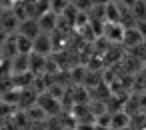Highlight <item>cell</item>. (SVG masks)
Masks as SVG:
<instances>
[{"mask_svg":"<svg viewBox=\"0 0 146 130\" xmlns=\"http://www.w3.org/2000/svg\"><path fill=\"white\" fill-rule=\"evenodd\" d=\"M26 112V116H28V122L32 124V122H46L48 120V114L38 106V104H34V106H30L28 110H24Z\"/></svg>","mask_w":146,"mask_h":130,"instance_id":"11","label":"cell"},{"mask_svg":"<svg viewBox=\"0 0 146 130\" xmlns=\"http://www.w3.org/2000/svg\"><path fill=\"white\" fill-rule=\"evenodd\" d=\"M36 104H38L46 114H48V118H50V116H58V114H60V110H62L60 100H58V98H54L50 92H40V94H38Z\"/></svg>","mask_w":146,"mask_h":130,"instance_id":"1","label":"cell"},{"mask_svg":"<svg viewBox=\"0 0 146 130\" xmlns=\"http://www.w3.org/2000/svg\"><path fill=\"white\" fill-rule=\"evenodd\" d=\"M32 52L42 54V56H50V54L54 52L52 36H50V34H46V32H40V34L32 40Z\"/></svg>","mask_w":146,"mask_h":130,"instance_id":"3","label":"cell"},{"mask_svg":"<svg viewBox=\"0 0 146 130\" xmlns=\"http://www.w3.org/2000/svg\"><path fill=\"white\" fill-rule=\"evenodd\" d=\"M110 2H112V0H92V6H106Z\"/></svg>","mask_w":146,"mask_h":130,"instance_id":"18","label":"cell"},{"mask_svg":"<svg viewBox=\"0 0 146 130\" xmlns=\"http://www.w3.org/2000/svg\"><path fill=\"white\" fill-rule=\"evenodd\" d=\"M46 62H48V56H42V54H36L32 52L30 54V72L34 76H40L46 72Z\"/></svg>","mask_w":146,"mask_h":130,"instance_id":"8","label":"cell"},{"mask_svg":"<svg viewBox=\"0 0 146 130\" xmlns=\"http://www.w3.org/2000/svg\"><path fill=\"white\" fill-rule=\"evenodd\" d=\"M8 36H10V34H8L6 30H2V28H0V48L4 46V42L8 40Z\"/></svg>","mask_w":146,"mask_h":130,"instance_id":"17","label":"cell"},{"mask_svg":"<svg viewBox=\"0 0 146 130\" xmlns=\"http://www.w3.org/2000/svg\"><path fill=\"white\" fill-rule=\"evenodd\" d=\"M16 48L18 54H32V40L16 32Z\"/></svg>","mask_w":146,"mask_h":130,"instance_id":"13","label":"cell"},{"mask_svg":"<svg viewBox=\"0 0 146 130\" xmlns=\"http://www.w3.org/2000/svg\"><path fill=\"white\" fill-rule=\"evenodd\" d=\"M28 130H48V126H46V122H32L28 126Z\"/></svg>","mask_w":146,"mask_h":130,"instance_id":"16","label":"cell"},{"mask_svg":"<svg viewBox=\"0 0 146 130\" xmlns=\"http://www.w3.org/2000/svg\"><path fill=\"white\" fill-rule=\"evenodd\" d=\"M38 20V26H40V30L42 32H46V34H52L56 28H58V14H54L52 10H48L46 14H42L40 18H36Z\"/></svg>","mask_w":146,"mask_h":130,"instance_id":"7","label":"cell"},{"mask_svg":"<svg viewBox=\"0 0 146 130\" xmlns=\"http://www.w3.org/2000/svg\"><path fill=\"white\" fill-rule=\"evenodd\" d=\"M8 62H10V74L12 76L22 74V72H30V54H16Z\"/></svg>","mask_w":146,"mask_h":130,"instance_id":"4","label":"cell"},{"mask_svg":"<svg viewBox=\"0 0 146 130\" xmlns=\"http://www.w3.org/2000/svg\"><path fill=\"white\" fill-rule=\"evenodd\" d=\"M18 24H20V20L14 16V12L10 8L2 10V14H0V28L6 30L8 34H14V32H18Z\"/></svg>","mask_w":146,"mask_h":130,"instance_id":"5","label":"cell"},{"mask_svg":"<svg viewBox=\"0 0 146 130\" xmlns=\"http://www.w3.org/2000/svg\"><path fill=\"white\" fill-rule=\"evenodd\" d=\"M70 4L80 12H88L92 8V0H70Z\"/></svg>","mask_w":146,"mask_h":130,"instance_id":"15","label":"cell"},{"mask_svg":"<svg viewBox=\"0 0 146 130\" xmlns=\"http://www.w3.org/2000/svg\"><path fill=\"white\" fill-rule=\"evenodd\" d=\"M4 60V56H2V50H0V62H2Z\"/></svg>","mask_w":146,"mask_h":130,"instance_id":"20","label":"cell"},{"mask_svg":"<svg viewBox=\"0 0 146 130\" xmlns=\"http://www.w3.org/2000/svg\"><path fill=\"white\" fill-rule=\"evenodd\" d=\"M0 104H2V94H0Z\"/></svg>","mask_w":146,"mask_h":130,"instance_id":"21","label":"cell"},{"mask_svg":"<svg viewBox=\"0 0 146 130\" xmlns=\"http://www.w3.org/2000/svg\"><path fill=\"white\" fill-rule=\"evenodd\" d=\"M104 20L106 22H120V8L116 2H110L104 6Z\"/></svg>","mask_w":146,"mask_h":130,"instance_id":"12","label":"cell"},{"mask_svg":"<svg viewBox=\"0 0 146 130\" xmlns=\"http://www.w3.org/2000/svg\"><path fill=\"white\" fill-rule=\"evenodd\" d=\"M70 6V0H50V10L54 12V14H62L66 8Z\"/></svg>","mask_w":146,"mask_h":130,"instance_id":"14","label":"cell"},{"mask_svg":"<svg viewBox=\"0 0 146 130\" xmlns=\"http://www.w3.org/2000/svg\"><path fill=\"white\" fill-rule=\"evenodd\" d=\"M124 32H126V26L122 22H104L102 36L108 42H122L124 40Z\"/></svg>","mask_w":146,"mask_h":130,"instance_id":"2","label":"cell"},{"mask_svg":"<svg viewBox=\"0 0 146 130\" xmlns=\"http://www.w3.org/2000/svg\"><path fill=\"white\" fill-rule=\"evenodd\" d=\"M40 32H42V30H40L36 18H26V20H22V22L18 24V34H22V36H26V38H30V40H34Z\"/></svg>","mask_w":146,"mask_h":130,"instance_id":"6","label":"cell"},{"mask_svg":"<svg viewBox=\"0 0 146 130\" xmlns=\"http://www.w3.org/2000/svg\"><path fill=\"white\" fill-rule=\"evenodd\" d=\"M128 48H136V46H140L142 42H144V36L138 32V28L136 26H132V28H126V32H124V40H122Z\"/></svg>","mask_w":146,"mask_h":130,"instance_id":"9","label":"cell"},{"mask_svg":"<svg viewBox=\"0 0 146 130\" xmlns=\"http://www.w3.org/2000/svg\"><path fill=\"white\" fill-rule=\"evenodd\" d=\"M76 130H94V124H80L76 126Z\"/></svg>","mask_w":146,"mask_h":130,"instance_id":"19","label":"cell"},{"mask_svg":"<svg viewBox=\"0 0 146 130\" xmlns=\"http://www.w3.org/2000/svg\"><path fill=\"white\" fill-rule=\"evenodd\" d=\"M130 126V114L120 110V112H112V120H110V128L112 130H122Z\"/></svg>","mask_w":146,"mask_h":130,"instance_id":"10","label":"cell"}]
</instances>
